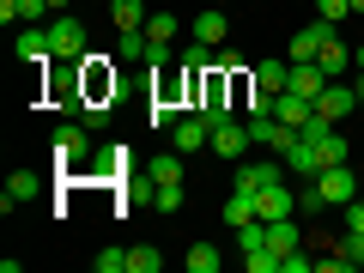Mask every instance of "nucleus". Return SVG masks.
<instances>
[{
	"label": "nucleus",
	"mask_w": 364,
	"mask_h": 273,
	"mask_svg": "<svg viewBox=\"0 0 364 273\" xmlns=\"http://www.w3.org/2000/svg\"><path fill=\"white\" fill-rule=\"evenodd\" d=\"M79 122H85V128H104V122H109V104H85V109H79Z\"/></svg>",
	"instance_id": "31"
},
{
	"label": "nucleus",
	"mask_w": 364,
	"mask_h": 273,
	"mask_svg": "<svg viewBox=\"0 0 364 273\" xmlns=\"http://www.w3.org/2000/svg\"><path fill=\"white\" fill-rule=\"evenodd\" d=\"M286 79H291V61H255V85H261V91H273V97H279V91H286Z\"/></svg>",
	"instance_id": "16"
},
{
	"label": "nucleus",
	"mask_w": 364,
	"mask_h": 273,
	"mask_svg": "<svg viewBox=\"0 0 364 273\" xmlns=\"http://www.w3.org/2000/svg\"><path fill=\"white\" fill-rule=\"evenodd\" d=\"M340 255H346L352 267H364V231H352V237H346V249H340Z\"/></svg>",
	"instance_id": "32"
},
{
	"label": "nucleus",
	"mask_w": 364,
	"mask_h": 273,
	"mask_svg": "<svg viewBox=\"0 0 364 273\" xmlns=\"http://www.w3.org/2000/svg\"><path fill=\"white\" fill-rule=\"evenodd\" d=\"M188 273H219V249H213V243H195V249H188Z\"/></svg>",
	"instance_id": "21"
},
{
	"label": "nucleus",
	"mask_w": 364,
	"mask_h": 273,
	"mask_svg": "<svg viewBox=\"0 0 364 273\" xmlns=\"http://www.w3.org/2000/svg\"><path fill=\"white\" fill-rule=\"evenodd\" d=\"M346 225H352V231H364V207H358V195L346 200Z\"/></svg>",
	"instance_id": "34"
},
{
	"label": "nucleus",
	"mask_w": 364,
	"mask_h": 273,
	"mask_svg": "<svg viewBox=\"0 0 364 273\" xmlns=\"http://www.w3.org/2000/svg\"><path fill=\"white\" fill-rule=\"evenodd\" d=\"M152 176H158V182H182V152H176V158H158Z\"/></svg>",
	"instance_id": "30"
},
{
	"label": "nucleus",
	"mask_w": 364,
	"mask_h": 273,
	"mask_svg": "<svg viewBox=\"0 0 364 273\" xmlns=\"http://www.w3.org/2000/svg\"><path fill=\"white\" fill-rule=\"evenodd\" d=\"M352 104H358V91H352V85H334V79H328V91L316 97V116L340 128V116H352Z\"/></svg>",
	"instance_id": "7"
},
{
	"label": "nucleus",
	"mask_w": 364,
	"mask_h": 273,
	"mask_svg": "<svg viewBox=\"0 0 364 273\" xmlns=\"http://www.w3.org/2000/svg\"><path fill=\"white\" fill-rule=\"evenodd\" d=\"M109 18H116L122 31H146L152 13H146V0H109Z\"/></svg>",
	"instance_id": "15"
},
{
	"label": "nucleus",
	"mask_w": 364,
	"mask_h": 273,
	"mask_svg": "<svg viewBox=\"0 0 364 273\" xmlns=\"http://www.w3.org/2000/svg\"><path fill=\"white\" fill-rule=\"evenodd\" d=\"M346 158H352V146H346V134H328V140H322V164H346Z\"/></svg>",
	"instance_id": "25"
},
{
	"label": "nucleus",
	"mask_w": 364,
	"mask_h": 273,
	"mask_svg": "<svg viewBox=\"0 0 364 273\" xmlns=\"http://www.w3.org/2000/svg\"><path fill=\"white\" fill-rule=\"evenodd\" d=\"M176 122H182V109L164 104V97H152V128H176Z\"/></svg>",
	"instance_id": "27"
},
{
	"label": "nucleus",
	"mask_w": 364,
	"mask_h": 273,
	"mask_svg": "<svg viewBox=\"0 0 364 273\" xmlns=\"http://www.w3.org/2000/svg\"><path fill=\"white\" fill-rule=\"evenodd\" d=\"M49 13H67V0H49Z\"/></svg>",
	"instance_id": "36"
},
{
	"label": "nucleus",
	"mask_w": 364,
	"mask_h": 273,
	"mask_svg": "<svg viewBox=\"0 0 364 273\" xmlns=\"http://www.w3.org/2000/svg\"><path fill=\"white\" fill-rule=\"evenodd\" d=\"M158 213H182V182H158Z\"/></svg>",
	"instance_id": "26"
},
{
	"label": "nucleus",
	"mask_w": 364,
	"mask_h": 273,
	"mask_svg": "<svg viewBox=\"0 0 364 273\" xmlns=\"http://www.w3.org/2000/svg\"><path fill=\"white\" fill-rule=\"evenodd\" d=\"M91 267H97V273H128V249H97Z\"/></svg>",
	"instance_id": "24"
},
{
	"label": "nucleus",
	"mask_w": 364,
	"mask_h": 273,
	"mask_svg": "<svg viewBox=\"0 0 364 273\" xmlns=\"http://www.w3.org/2000/svg\"><path fill=\"white\" fill-rule=\"evenodd\" d=\"M291 213H298V195H291L286 182H273V188L255 195V219H291Z\"/></svg>",
	"instance_id": "6"
},
{
	"label": "nucleus",
	"mask_w": 364,
	"mask_h": 273,
	"mask_svg": "<svg viewBox=\"0 0 364 273\" xmlns=\"http://www.w3.org/2000/svg\"><path fill=\"white\" fill-rule=\"evenodd\" d=\"M188 31H195V43H207V49H213V43H225V13H200Z\"/></svg>",
	"instance_id": "18"
},
{
	"label": "nucleus",
	"mask_w": 364,
	"mask_h": 273,
	"mask_svg": "<svg viewBox=\"0 0 364 273\" xmlns=\"http://www.w3.org/2000/svg\"><path fill=\"white\" fill-rule=\"evenodd\" d=\"M18 61H31V67L55 61V49H49V31H37V25H25V31H18Z\"/></svg>",
	"instance_id": "12"
},
{
	"label": "nucleus",
	"mask_w": 364,
	"mask_h": 273,
	"mask_svg": "<svg viewBox=\"0 0 364 273\" xmlns=\"http://www.w3.org/2000/svg\"><path fill=\"white\" fill-rule=\"evenodd\" d=\"M279 273H310V255H298V249H291V255H279Z\"/></svg>",
	"instance_id": "33"
},
{
	"label": "nucleus",
	"mask_w": 364,
	"mask_h": 273,
	"mask_svg": "<svg viewBox=\"0 0 364 273\" xmlns=\"http://www.w3.org/2000/svg\"><path fill=\"white\" fill-rule=\"evenodd\" d=\"M334 37V25H328V18H316V25H304L298 37H291V49H286V61H316V55H322V43Z\"/></svg>",
	"instance_id": "5"
},
{
	"label": "nucleus",
	"mask_w": 364,
	"mask_h": 273,
	"mask_svg": "<svg viewBox=\"0 0 364 273\" xmlns=\"http://www.w3.org/2000/svg\"><path fill=\"white\" fill-rule=\"evenodd\" d=\"M286 170H291V176H298V182H316V176H322V146H316V140H304V134H298V140H291L286 146Z\"/></svg>",
	"instance_id": "3"
},
{
	"label": "nucleus",
	"mask_w": 364,
	"mask_h": 273,
	"mask_svg": "<svg viewBox=\"0 0 364 273\" xmlns=\"http://www.w3.org/2000/svg\"><path fill=\"white\" fill-rule=\"evenodd\" d=\"M249 146H255V140H249V122L243 116H231V122L213 128V152H219V158H243Z\"/></svg>",
	"instance_id": "4"
},
{
	"label": "nucleus",
	"mask_w": 364,
	"mask_h": 273,
	"mask_svg": "<svg viewBox=\"0 0 364 273\" xmlns=\"http://www.w3.org/2000/svg\"><path fill=\"white\" fill-rule=\"evenodd\" d=\"M267 225V249L273 255H291L298 249V219H261Z\"/></svg>",
	"instance_id": "13"
},
{
	"label": "nucleus",
	"mask_w": 364,
	"mask_h": 273,
	"mask_svg": "<svg viewBox=\"0 0 364 273\" xmlns=\"http://www.w3.org/2000/svg\"><path fill=\"white\" fill-rule=\"evenodd\" d=\"M116 55H122V61H146V55H152V37H146V31H122Z\"/></svg>",
	"instance_id": "19"
},
{
	"label": "nucleus",
	"mask_w": 364,
	"mask_h": 273,
	"mask_svg": "<svg viewBox=\"0 0 364 273\" xmlns=\"http://www.w3.org/2000/svg\"><path fill=\"white\" fill-rule=\"evenodd\" d=\"M286 91H298V97H310V104H316V97L328 91V73H322L316 61H291V79H286Z\"/></svg>",
	"instance_id": "9"
},
{
	"label": "nucleus",
	"mask_w": 364,
	"mask_h": 273,
	"mask_svg": "<svg viewBox=\"0 0 364 273\" xmlns=\"http://www.w3.org/2000/svg\"><path fill=\"white\" fill-rule=\"evenodd\" d=\"M352 91H358V104H364V67H358V85H352Z\"/></svg>",
	"instance_id": "35"
},
{
	"label": "nucleus",
	"mask_w": 364,
	"mask_h": 273,
	"mask_svg": "<svg viewBox=\"0 0 364 273\" xmlns=\"http://www.w3.org/2000/svg\"><path fill=\"white\" fill-rule=\"evenodd\" d=\"M85 158H91V128H85V122H61V128H55V164L79 170Z\"/></svg>",
	"instance_id": "1"
},
{
	"label": "nucleus",
	"mask_w": 364,
	"mask_h": 273,
	"mask_svg": "<svg viewBox=\"0 0 364 273\" xmlns=\"http://www.w3.org/2000/svg\"><path fill=\"white\" fill-rule=\"evenodd\" d=\"M170 140H176V152L188 158V152H200V146H213V128H207V122L195 116V109H188V116H182L176 128H170Z\"/></svg>",
	"instance_id": "8"
},
{
	"label": "nucleus",
	"mask_w": 364,
	"mask_h": 273,
	"mask_svg": "<svg viewBox=\"0 0 364 273\" xmlns=\"http://www.w3.org/2000/svg\"><path fill=\"white\" fill-rule=\"evenodd\" d=\"M352 61H358V67H364V43H358V55H352Z\"/></svg>",
	"instance_id": "37"
},
{
	"label": "nucleus",
	"mask_w": 364,
	"mask_h": 273,
	"mask_svg": "<svg viewBox=\"0 0 364 273\" xmlns=\"http://www.w3.org/2000/svg\"><path fill=\"white\" fill-rule=\"evenodd\" d=\"M273 116L286 122V128H304V122L316 116V104H310V97H298V91H279V97H273Z\"/></svg>",
	"instance_id": "11"
},
{
	"label": "nucleus",
	"mask_w": 364,
	"mask_h": 273,
	"mask_svg": "<svg viewBox=\"0 0 364 273\" xmlns=\"http://www.w3.org/2000/svg\"><path fill=\"white\" fill-rule=\"evenodd\" d=\"M49 49H55V61H79V55H85V25L61 13V18L49 25Z\"/></svg>",
	"instance_id": "2"
},
{
	"label": "nucleus",
	"mask_w": 364,
	"mask_h": 273,
	"mask_svg": "<svg viewBox=\"0 0 364 273\" xmlns=\"http://www.w3.org/2000/svg\"><path fill=\"white\" fill-rule=\"evenodd\" d=\"M176 18H170V13H152V18H146V37H152V43H176Z\"/></svg>",
	"instance_id": "22"
},
{
	"label": "nucleus",
	"mask_w": 364,
	"mask_h": 273,
	"mask_svg": "<svg viewBox=\"0 0 364 273\" xmlns=\"http://www.w3.org/2000/svg\"><path fill=\"white\" fill-rule=\"evenodd\" d=\"M352 6H358V13H364V0H352Z\"/></svg>",
	"instance_id": "38"
},
{
	"label": "nucleus",
	"mask_w": 364,
	"mask_h": 273,
	"mask_svg": "<svg viewBox=\"0 0 364 273\" xmlns=\"http://www.w3.org/2000/svg\"><path fill=\"white\" fill-rule=\"evenodd\" d=\"M37 188H43L37 170H13V176H6V213H13V200H31Z\"/></svg>",
	"instance_id": "17"
},
{
	"label": "nucleus",
	"mask_w": 364,
	"mask_h": 273,
	"mask_svg": "<svg viewBox=\"0 0 364 273\" xmlns=\"http://www.w3.org/2000/svg\"><path fill=\"white\" fill-rule=\"evenodd\" d=\"M122 170H128V152H122V146H109V152L91 164V176H122Z\"/></svg>",
	"instance_id": "23"
},
{
	"label": "nucleus",
	"mask_w": 364,
	"mask_h": 273,
	"mask_svg": "<svg viewBox=\"0 0 364 273\" xmlns=\"http://www.w3.org/2000/svg\"><path fill=\"white\" fill-rule=\"evenodd\" d=\"M291 170H279V164H237V188L243 195H261V188H273V182H286Z\"/></svg>",
	"instance_id": "10"
},
{
	"label": "nucleus",
	"mask_w": 364,
	"mask_h": 273,
	"mask_svg": "<svg viewBox=\"0 0 364 273\" xmlns=\"http://www.w3.org/2000/svg\"><path fill=\"white\" fill-rule=\"evenodd\" d=\"M346 13H352V0H316V18H328V25H340Z\"/></svg>",
	"instance_id": "29"
},
{
	"label": "nucleus",
	"mask_w": 364,
	"mask_h": 273,
	"mask_svg": "<svg viewBox=\"0 0 364 273\" xmlns=\"http://www.w3.org/2000/svg\"><path fill=\"white\" fill-rule=\"evenodd\" d=\"M316 67H322L328 79H340V73H346V67H352V49H346V43H340V37H328V43H322V55H316Z\"/></svg>",
	"instance_id": "14"
},
{
	"label": "nucleus",
	"mask_w": 364,
	"mask_h": 273,
	"mask_svg": "<svg viewBox=\"0 0 364 273\" xmlns=\"http://www.w3.org/2000/svg\"><path fill=\"white\" fill-rule=\"evenodd\" d=\"M128 273H158V249H128Z\"/></svg>",
	"instance_id": "28"
},
{
	"label": "nucleus",
	"mask_w": 364,
	"mask_h": 273,
	"mask_svg": "<svg viewBox=\"0 0 364 273\" xmlns=\"http://www.w3.org/2000/svg\"><path fill=\"white\" fill-rule=\"evenodd\" d=\"M0 6H6V0H0Z\"/></svg>",
	"instance_id": "39"
},
{
	"label": "nucleus",
	"mask_w": 364,
	"mask_h": 273,
	"mask_svg": "<svg viewBox=\"0 0 364 273\" xmlns=\"http://www.w3.org/2000/svg\"><path fill=\"white\" fill-rule=\"evenodd\" d=\"M249 219H255V195H243V188H237V195L225 200V225L237 231V225H249Z\"/></svg>",
	"instance_id": "20"
}]
</instances>
